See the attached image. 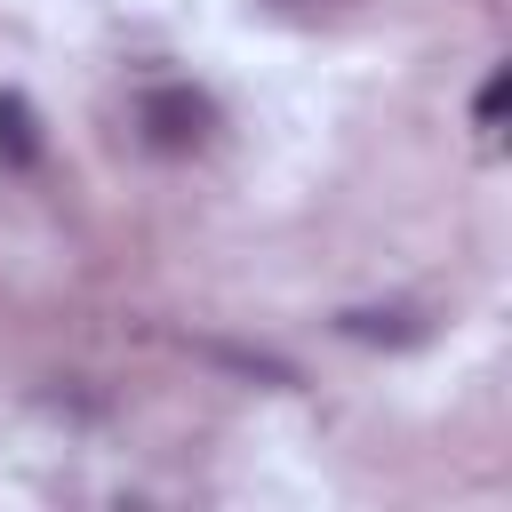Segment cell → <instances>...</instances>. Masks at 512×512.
Listing matches in <instances>:
<instances>
[{"label": "cell", "mask_w": 512, "mask_h": 512, "mask_svg": "<svg viewBox=\"0 0 512 512\" xmlns=\"http://www.w3.org/2000/svg\"><path fill=\"white\" fill-rule=\"evenodd\" d=\"M136 136L160 160H192L216 144V96L192 80H152V88H136Z\"/></svg>", "instance_id": "6da1fadb"}, {"label": "cell", "mask_w": 512, "mask_h": 512, "mask_svg": "<svg viewBox=\"0 0 512 512\" xmlns=\"http://www.w3.org/2000/svg\"><path fill=\"white\" fill-rule=\"evenodd\" d=\"M336 336H352V344H392V352H408V344H424V336H432V320H424L416 304H360V312H336Z\"/></svg>", "instance_id": "7a4b0ae2"}, {"label": "cell", "mask_w": 512, "mask_h": 512, "mask_svg": "<svg viewBox=\"0 0 512 512\" xmlns=\"http://www.w3.org/2000/svg\"><path fill=\"white\" fill-rule=\"evenodd\" d=\"M40 112H32V96H16V88H0V168L8 176H32L40 168Z\"/></svg>", "instance_id": "3957f363"}, {"label": "cell", "mask_w": 512, "mask_h": 512, "mask_svg": "<svg viewBox=\"0 0 512 512\" xmlns=\"http://www.w3.org/2000/svg\"><path fill=\"white\" fill-rule=\"evenodd\" d=\"M504 96H512V64H496V72L480 80V96H472V120H480V128H504Z\"/></svg>", "instance_id": "277c9868"}, {"label": "cell", "mask_w": 512, "mask_h": 512, "mask_svg": "<svg viewBox=\"0 0 512 512\" xmlns=\"http://www.w3.org/2000/svg\"><path fill=\"white\" fill-rule=\"evenodd\" d=\"M264 8H272V16H320L328 0H264Z\"/></svg>", "instance_id": "5b68a950"}]
</instances>
